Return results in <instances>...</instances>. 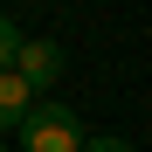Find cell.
<instances>
[{
  "label": "cell",
  "instance_id": "1",
  "mask_svg": "<svg viewBox=\"0 0 152 152\" xmlns=\"http://www.w3.org/2000/svg\"><path fill=\"white\" fill-rule=\"evenodd\" d=\"M21 152H83V118H76V104H62V97H42V104L21 118Z\"/></svg>",
  "mask_w": 152,
  "mask_h": 152
},
{
  "label": "cell",
  "instance_id": "2",
  "mask_svg": "<svg viewBox=\"0 0 152 152\" xmlns=\"http://www.w3.org/2000/svg\"><path fill=\"white\" fill-rule=\"evenodd\" d=\"M62 42H42V35H21V56H14V76H21V83H28L35 97H48V90H56V76H62Z\"/></svg>",
  "mask_w": 152,
  "mask_h": 152
},
{
  "label": "cell",
  "instance_id": "3",
  "mask_svg": "<svg viewBox=\"0 0 152 152\" xmlns=\"http://www.w3.org/2000/svg\"><path fill=\"white\" fill-rule=\"evenodd\" d=\"M35 104H42V97L21 83L14 69H0V138H7V132H21V118H28Z\"/></svg>",
  "mask_w": 152,
  "mask_h": 152
},
{
  "label": "cell",
  "instance_id": "4",
  "mask_svg": "<svg viewBox=\"0 0 152 152\" xmlns=\"http://www.w3.org/2000/svg\"><path fill=\"white\" fill-rule=\"evenodd\" d=\"M14 56H21V21L0 14V69H14Z\"/></svg>",
  "mask_w": 152,
  "mask_h": 152
},
{
  "label": "cell",
  "instance_id": "5",
  "mask_svg": "<svg viewBox=\"0 0 152 152\" xmlns=\"http://www.w3.org/2000/svg\"><path fill=\"white\" fill-rule=\"evenodd\" d=\"M83 152H138V145L118 138V132H104V138H83Z\"/></svg>",
  "mask_w": 152,
  "mask_h": 152
},
{
  "label": "cell",
  "instance_id": "6",
  "mask_svg": "<svg viewBox=\"0 0 152 152\" xmlns=\"http://www.w3.org/2000/svg\"><path fill=\"white\" fill-rule=\"evenodd\" d=\"M0 152H7V145H0Z\"/></svg>",
  "mask_w": 152,
  "mask_h": 152
}]
</instances>
